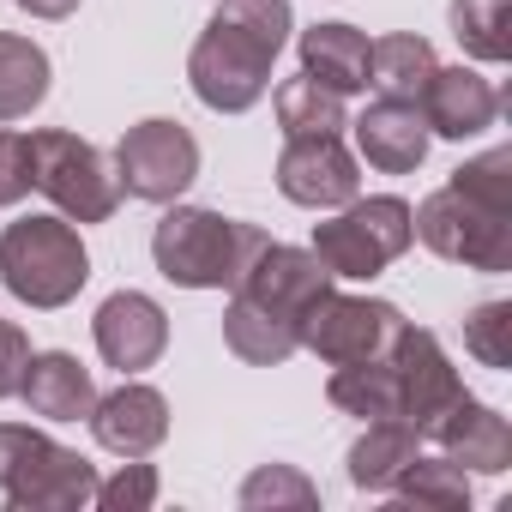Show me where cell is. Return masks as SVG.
Listing matches in <instances>:
<instances>
[{"label": "cell", "mask_w": 512, "mask_h": 512, "mask_svg": "<svg viewBox=\"0 0 512 512\" xmlns=\"http://www.w3.org/2000/svg\"><path fill=\"white\" fill-rule=\"evenodd\" d=\"M290 0H223L187 55V85L205 109L241 115L266 97L272 61L290 43Z\"/></svg>", "instance_id": "cell-1"}, {"label": "cell", "mask_w": 512, "mask_h": 512, "mask_svg": "<svg viewBox=\"0 0 512 512\" xmlns=\"http://www.w3.org/2000/svg\"><path fill=\"white\" fill-rule=\"evenodd\" d=\"M272 235L253 229V223H235L223 211H205V205H175L163 211V223L151 229V260L169 284L181 290H235V278L253 266Z\"/></svg>", "instance_id": "cell-2"}, {"label": "cell", "mask_w": 512, "mask_h": 512, "mask_svg": "<svg viewBox=\"0 0 512 512\" xmlns=\"http://www.w3.org/2000/svg\"><path fill=\"white\" fill-rule=\"evenodd\" d=\"M0 284L25 308H67L91 284V253L79 229L55 217H19L0 229Z\"/></svg>", "instance_id": "cell-3"}, {"label": "cell", "mask_w": 512, "mask_h": 512, "mask_svg": "<svg viewBox=\"0 0 512 512\" xmlns=\"http://www.w3.org/2000/svg\"><path fill=\"white\" fill-rule=\"evenodd\" d=\"M416 241L410 205L398 193H374V199H350L338 205L332 223H314V260L332 278H380L392 260H404V247Z\"/></svg>", "instance_id": "cell-4"}, {"label": "cell", "mask_w": 512, "mask_h": 512, "mask_svg": "<svg viewBox=\"0 0 512 512\" xmlns=\"http://www.w3.org/2000/svg\"><path fill=\"white\" fill-rule=\"evenodd\" d=\"M410 223H416V241L428 253H440V260H452V266L512 272V211H488V205L440 187L410 211Z\"/></svg>", "instance_id": "cell-5"}, {"label": "cell", "mask_w": 512, "mask_h": 512, "mask_svg": "<svg viewBox=\"0 0 512 512\" xmlns=\"http://www.w3.org/2000/svg\"><path fill=\"white\" fill-rule=\"evenodd\" d=\"M31 145H37V193H49L67 223H109L115 217L121 181L97 145H85L79 133H61V127L31 133Z\"/></svg>", "instance_id": "cell-6"}, {"label": "cell", "mask_w": 512, "mask_h": 512, "mask_svg": "<svg viewBox=\"0 0 512 512\" xmlns=\"http://www.w3.org/2000/svg\"><path fill=\"white\" fill-rule=\"evenodd\" d=\"M193 175H199V139H193L181 121L151 115V121L127 127L121 145H115V181H121V193H133V199L175 205V199L193 187Z\"/></svg>", "instance_id": "cell-7"}, {"label": "cell", "mask_w": 512, "mask_h": 512, "mask_svg": "<svg viewBox=\"0 0 512 512\" xmlns=\"http://www.w3.org/2000/svg\"><path fill=\"white\" fill-rule=\"evenodd\" d=\"M410 320L392 308V302H374V296H314L308 314H302V350H314L320 362L344 368V362H368V356H386L392 338L404 332Z\"/></svg>", "instance_id": "cell-8"}, {"label": "cell", "mask_w": 512, "mask_h": 512, "mask_svg": "<svg viewBox=\"0 0 512 512\" xmlns=\"http://www.w3.org/2000/svg\"><path fill=\"white\" fill-rule=\"evenodd\" d=\"M386 356H392V374H398V422L416 428V434H434V422L464 398V380L446 362L440 338L422 332V326H404Z\"/></svg>", "instance_id": "cell-9"}, {"label": "cell", "mask_w": 512, "mask_h": 512, "mask_svg": "<svg viewBox=\"0 0 512 512\" xmlns=\"http://www.w3.org/2000/svg\"><path fill=\"white\" fill-rule=\"evenodd\" d=\"M278 193L290 205H308V211H338L362 193V175H356V157L344 151L338 133H314V139H290L284 157H278Z\"/></svg>", "instance_id": "cell-10"}, {"label": "cell", "mask_w": 512, "mask_h": 512, "mask_svg": "<svg viewBox=\"0 0 512 512\" xmlns=\"http://www.w3.org/2000/svg\"><path fill=\"white\" fill-rule=\"evenodd\" d=\"M326 290H332V272L314 260L308 247H284V241H266L260 253H253V266L235 278V296L260 302V308H272V314H284L296 326H302L308 302L326 296Z\"/></svg>", "instance_id": "cell-11"}, {"label": "cell", "mask_w": 512, "mask_h": 512, "mask_svg": "<svg viewBox=\"0 0 512 512\" xmlns=\"http://www.w3.org/2000/svg\"><path fill=\"white\" fill-rule=\"evenodd\" d=\"M0 494H7L13 512H73V506H91L97 470H91L79 452H67V446H55V440L43 434L37 452L13 470V482L0 488Z\"/></svg>", "instance_id": "cell-12"}, {"label": "cell", "mask_w": 512, "mask_h": 512, "mask_svg": "<svg viewBox=\"0 0 512 512\" xmlns=\"http://www.w3.org/2000/svg\"><path fill=\"white\" fill-rule=\"evenodd\" d=\"M91 332H97L103 362L121 368V374H139V368H151V362L169 350V314H163L151 296H139V290H115V296L97 308Z\"/></svg>", "instance_id": "cell-13"}, {"label": "cell", "mask_w": 512, "mask_h": 512, "mask_svg": "<svg viewBox=\"0 0 512 512\" xmlns=\"http://www.w3.org/2000/svg\"><path fill=\"white\" fill-rule=\"evenodd\" d=\"M85 422H91V434H97L103 452H115V458H145V452H157L163 434H169V404H163L157 386L121 380L115 392H97V404H91Z\"/></svg>", "instance_id": "cell-14"}, {"label": "cell", "mask_w": 512, "mask_h": 512, "mask_svg": "<svg viewBox=\"0 0 512 512\" xmlns=\"http://www.w3.org/2000/svg\"><path fill=\"white\" fill-rule=\"evenodd\" d=\"M416 109H422L428 133H440V139H482L500 115V91L470 67H434Z\"/></svg>", "instance_id": "cell-15"}, {"label": "cell", "mask_w": 512, "mask_h": 512, "mask_svg": "<svg viewBox=\"0 0 512 512\" xmlns=\"http://www.w3.org/2000/svg\"><path fill=\"white\" fill-rule=\"evenodd\" d=\"M428 139H434V133H428V121H422L416 103L380 97V103H368V109L356 115V151H362L380 175H410V169H422Z\"/></svg>", "instance_id": "cell-16"}, {"label": "cell", "mask_w": 512, "mask_h": 512, "mask_svg": "<svg viewBox=\"0 0 512 512\" xmlns=\"http://www.w3.org/2000/svg\"><path fill=\"white\" fill-rule=\"evenodd\" d=\"M434 440H440V452H446L458 470H482V476L512 470V422H506L500 410L476 404L470 392L434 422Z\"/></svg>", "instance_id": "cell-17"}, {"label": "cell", "mask_w": 512, "mask_h": 512, "mask_svg": "<svg viewBox=\"0 0 512 512\" xmlns=\"http://www.w3.org/2000/svg\"><path fill=\"white\" fill-rule=\"evenodd\" d=\"M19 398H25L31 416H43V422H79V416H91V404H97V380H91V368H85L79 356L43 350V356H31Z\"/></svg>", "instance_id": "cell-18"}, {"label": "cell", "mask_w": 512, "mask_h": 512, "mask_svg": "<svg viewBox=\"0 0 512 512\" xmlns=\"http://www.w3.org/2000/svg\"><path fill=\"white\" fill-rule=\"evenodd\" d=\"M223 344H229L241 362H253V368H278V362H290V356L302 350V326L229 290V308H223Z\"/></svg>", "instance_id": "cell-19"}, {"label": "cell", "mask_w": 512, "mask_h": 512, "mask_svg": "<svg viewBox=\"0 0 512 512\" xmlns=\"http://www.w3.org/2000/svg\"><path fill=\"white\" fill-rule=\"evenodd\" d=\"M302 73L320 79V85H332L338 97L368 91V37L356 25H338V19L302 31Z\"/></svg>", "instance_id": "cell-20"}, {"label": "cell", "mask_w": 512, "mask_h": 512, "mask_svg": "<svg viewBox=\"0 0 512 512\" xmlns=\"http://www.w3.org/2000/svg\"><path fill=\"white\" fill-rule=\"evenodd\" d=\"M416 428L404 422H368V434L350 446V482L368 494H392V482L416 464Z\"/></svg>", "instance_id": "cell-21"}, {"label": "cell", "mask_w": 512, "mask_h": 512, "mask_svg": "<svg viewBox=\"0 0 512 512\" xmlns=\"http://www.w3.org/2000/svg\"><path fill=\"white\" fill-rule=\"evenodd\" d=\"M434 67H440V61H434L428 37H410V31H398V37H380V43H368V85H374L380 97L416 103Z\"/></svg>", "instance_id": "cell-22"}, {"label": "cell", "mask_w": 512, "mask_h": 512, "mask_svg": "<svg viewBox=\"0 0 512 512\" xmlns=\"http://www.w3.org/2000/svg\"><path fill=\"white\" fill-rule=\"evenodd\" d=\"M326 398L362 422H398V374L392 356H368V362H344L326 386Z\"/></svg>", "instance_id": "cell-23"}, {"label": "cell", "mask_w": 512, "mask_h": 512, "mask_svg": "<svg viewBox=\"0 0 512 512\" xmlns=\"http://www.w3.org/2000/svg\"><path fill=\"white\" fill-rule=\"evenodd\" d=\"M49 97V55L31 37L0 31V121H25Z\"/></svg>", "instance_id": "cell-24"}, {"label": "cell", "mask_w": 512, "mask_h": 512, "mask_svg": "<svg viewBox=\"0 0 512 512\" xmlns=\"http://www.w3.org/2000/svg\"><path fill=\"white\" fill-rule=\"evenodd\" d=\"M272 109H278L284 139H314V133H338V127H350L344 97H338L332 85L308 79V73H302V79H284L278 97H272Z\"/></svg>", "instance_id": "cell-25"}, {"label": "cell", "mask_w": 512, "mask_h": 512, "mask_svg": "<svg viewBox=\"0 0 512 512\" xmlns=\"http://www.w3.org/2000/svg\"><path fill=\"white\" fill-rule=\"evenodd\" d=\"M452 37L476 61H512V0H452Z\"/></svg>", "instance_id": "cell-26"}, {"label": "cell", "mask_w": 512, "mask_h": 512, "mask_svg": "<svg viewBox=\"0 0 512 512\" xmlns=\"http://www.w3.org/2000/svg\"><path fill=\"white\" fill-rule=\"evenodd\" d=\"M392 494L398 500H410V506H428V512H464L470 506V476L440 452V458H422L416 452V464L392 482Z\"/></svg>", "instance_id": "cell-27"}, {"label": "cell", "mask_w": 512, "mask_h": 512, "mask_svg": "<svg viewBox=\"0 0 512 512\" xmlns=\"http://www.w3.org/2000/svg\"><path fill=\"white\" fill-rule=\"evenodd\" d=\"M446 187L464 193V199H476V205H488V211H512V151L494 145V151L470 157L464 169H452Z\"/></svg>", "instance_id": "cell-28"}, {"label": "cell", "mask_w": 512, "mask_h": 512, "mask_svg": "<svg viewBox=\"0 0 512 512\" xmlns=\"http://www.w3.org/2000/svg\"><path fill=\"white\" fill-rule=\"evenodd\" d=\"M241 506L247 512H266V506H320V488L302 470H290V464H260L241 482Z\"/></svg>", "instance_id": "cell-29"}, {"label": "cell", "mask_w": 512, "mask_h": 512, "mask_svg": "<svg viewBox=\"0 0 512 512\" xmlns=\"http://www.w3.org/2000/svg\"><path fill=\"white\" fill-rule=\"evenodd\" d=\"M464 350L482 368H512V302H482L464 320Z\"/></svg>", "instance_id": "cell-30"}, {"label": "cell", "mask_w": 512, "mask_h": 512, "mask_svg": "<svg viewBox=\"0 0 512 512\" xmlns=\"http://www.w3.org/2000/svg\"><path fill=\"white\" fill-rule=\"evenodd\" d=\"M37 187V145L19 127H0V205H19Z\"/></svg>", "instance_id": "cell-31"}, {"label": "cell", "mask_w": 512, "mask_h": 512, "mask_svg": "<svg viewBox=\"0 0 512 512\" xmlns=\"http://www.w3.org/2000/svg\"><path fill=\"white\" fill-rule=\"evenodd\" d=\"M91 500L103 512H145V506H157V470L151 464H121L109 482H97Z\"/></svg>", "instance_id": "cell-32"}, {"label": "cell", "mask_w": 512, "mask_h": 512, "mask_svg": "<svg viewBox=\"0 0 512 512\" xmlns=\"http://www.w3.org/2000/svg\"><path fill=\"white\" fill-rule=\"evenodd\" d=\"M25 368H31V338L13 320H0V398H19Z\"/></svg>", "instance_id": "cell-33"}, {"label": "cell", "mask_w": 512, "mask_h": 512, "mask_svg": "<svg viewBox=\"0 0 512 512\" xmlns=\"http://www.w3.org/2000/svg\"><path fill=\"white\" fill-rule=\"evenodd\" d=\"M37 440H43V434H37V428H25V422H0V488H7V482H13V470L37 452Z\"/></svg>", "instance_id": "cell-34"}, {"label": "cell", "mask_w": 512, "mask_h": 512, "mask_svg": "<svg viewBox=\"0 0 512 512\" xmlns=\"http://www.w3.org/2000/svg\"><path fill=\"white\" fill-rule=\"evenodd\" d=\"M19 7L31 19H67V13H79V0H19Z\"/></svg>", "instance_id": "cell-35"}]
</instances>
